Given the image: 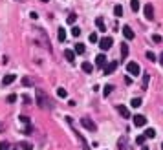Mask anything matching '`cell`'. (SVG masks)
<instances>
[{
  "label": "cell",
  "mask_w": 163,
  "mask_h": 150,
  "mask_svg": "<svg viewBox=\"0 0 163 150\" xmlns=\"http://www.w3.org/2000/svg\"><path fill=\"white\" fill-rule=\"evenodd\" d=\"M37 104L39 108H51V103L48 101V97H46V93L42 90H37Z\"/></svg>",
  "instance_id": "1"
},
{
  "label": "cell",
  "mask_w": 163,
  "mask_h": 150,
  "mask_svg": "<svg viewBox=\"0 0 163 150\" xmlns=\"http://www.w3.org/2000/svg\"><path fill=\"white\" fill-rule=\"evenodd\" d=\"M75 20H77V17H75V13H72V15L68 17V24H73V22H75Z\"/></svg>",
  "instance_id": "31"
},
{
  "label": "cell",
  "mask_w": 163,
  "mask_h": 150,
  "mask_svg": "<svg viewBox=\"0 0 163 150\" xmlns=\"http://www.w3.org/2000/svg\"><path fill=\"white\" fill-rule=\"evenodd\" d=\"M123 35H125L126 40H132L134 39V31H132L130 26H123Z\"/></svg>",
  "instance_id": "7"
},
{
  "label": "cell",
  "mask_w": 163,
  "mask_h": 150,
  "mask_svg": "<svg viewBox=\"0 0 163 150\" xmlns=\"http://www.w3.org/2000/svg\"><path fill=\"white\" fill-rule=\"evenodd\" d=\"M73 50H75V53H79V55H83V53L86 51V46H84L83 42H79V44H75V48H73Z\"/></svg>",
  "instance_id": "15"
},
{
  "label": "cell",
  "mask_w": 163,
  "mask_h": 150,
  "mask_svg": "<svg viewBox=\"0 0 163 150\" xmlns=\"http://www.w3.org/2000/svg\"><path fill=\"white\" fill-rule=\"evenodd\" d=\"M130 8H132V11H138L139 9V0H130Z\"/></svg>",
  "instance_id": "24"
},
{
  "label": "cell",
  "mask_w": 163,
  "mask_h": 150,
  "mask_svg": "<svg viewBox=\"0 0 163 150\" xmlns=\"http://www.w3.org/2000/svg\"><path fill=\"white\" fill-rule=\"evenodd\" d=\"M141 150H148V148H147V146H145V145H143V148H141Z\"/></svg>",
  "instance_id": "40"
},
{
  "label": "cell",
  "mask_w": 163,
  "mask_h": 150,
  "mask_svg": "<svg viewBox=\"0 0 163 150\" xmlns=\"http://www.w3.org/2000/svg\"><path fill=\"white\" fill-rule=\"evenodd\" d=\"M105 64H106V57H105V53H99V55L96 57V66L103 68Z\"/></svg>",
  "instance_id": "9"
},
{
  "label": "cell",
  "mask_w": 163,
  "mask_h": 150,
  "mask_svg": "<svg viewBox=\"0 0 163 150\" xmlns=\"http://www.w3.org/2000/svg\"><path fill=\"white\" fill-rule=\"evenodd\" d=\"M126 70H128V73H130V75H136V77H138V75L141 73L138 62H128V64H126Z\"/></svg>",
  "instance_id": "4"
},
{
  "label": "cell",
  "mask_w": 163,
  "mask_h": 150,
  "mask_svg": "<svg viewBox=\"0 0 163 150\" xmlns=\"http://www.w3.org/2000/svg\"><path fill=\"white\" fill-rule=\"evenodd\" d=\"M72 35H73V37H79V35H81V29H79V28H73V29H72Z\"/></svg>",
  "instance_id": "35"
},
{
  "label": "cell",
  "mask_w": 163,
  "mask_h": 150,
  "mask_svg": "<svg viewBox=\"0 0 163 150\" xmlns=\"http://www.w3.org/2000/svg\"><path fill=\"white\" fill-rule=\"evenodd\" d=\"M121 57H123V59L128 57V46L126 44H121Z\"/></svg>",
  "instance_id": "20"
},
{
  "label": "cell",
  "mask_w": 163,
  "mask_h": 150,
  "mask_svg": "<svg viewBox=\"0 0 163 150\" xmlns=\"http://www.w3.org/2000/svg\"><path fill=\"white\" fill-rule=\"evenodd\" d=\"M143 135H145L147 139H148V137H156V130H154V128H147Z\"/></svg>",
  "instance_id": "18"
},
{
  "label": "cell",
  "mask_w": 163,
  "mask_h": 150,
  "mask_svg": "<svg viewBox=\"0 0 163 150\" xmlns=\"http://www.w3.org/2000/svg\"><path fill=\"white\" fill-rule=\"evenodd\" d=\"M57 95L60 99H66V95H68V92L64 90V88H57Z\"/></svg>",
  "instance_id": "23"
},
{
  "label": "cell",
  "mask_w": 163,
  "mask_h": 150,
  "mask_svg": "<svg viewBox=\"0 0 163 150\" xmlns=\"http://www.w3.org/2000/svg\"><path fill=\"white\" fill-rule=\"evenodd\" d=\"M40 2H48V0H40Z\"/></svg>",
  "instance_id": "41"
},
{
  "label": "cell",
  "mask_w": 163,
  "mask_h": 150,
  "mask_svg": "<svg viewBox=\"0 0 163 150\" xmlns=\"http://www.w3.org/2000/svg\"><path fill=\"white\" fill-rule=\"evenodd\" d=\"M130 104H132V108H138V106H141V99H139V97H134Z\"/></svg>",
  "instance_id": "28"
},
{
  "label": "cell",
  "mask_w": 163,
  "mask_h": 150,
  "mask_svg": "<svg viewBox=\"0 0 163 150\" xmlns=\"http://www.w3.org/2000/svg\"><path fill=\"white\" fill-rule=\"evenodd\" d=\"M20 148H22V150H33V145L28 143V141H22V143H20Z\"/></svg>",
  "instance_id": "22"
},
{
  "label": "cell",
  "mask_w": 163,
  "mask_h": 150,
  "mask_svg": "<svg viewBox=\"0 0 163 150\" xmlns=\"http://www.w3.org/2000/svg\"><path fill=\"white\" fill-rule=\"evenodd\" d=\"M145 139H147L145 135H138V137H136V143H138V145H141V146H143V145H145Z\"/></svg>",
  "instance_id": "29"
},
{
  "label": "cell",
  "mask_w": 163,
  "mask_h": 150,
  "mask_svg": "<svg viewBox=\"0 0 163 150\" xmlns=\"http://www.w3.org/2000/svg\"><path fill=\"white\" fill-rule=\"evenodd\" d=\"M6 101H8V103H15V101H17V95L11 93V95H8V99H6Z\"/></svg>",
  "instance_id": "32"
},
{
  "label": "cell",
  "mask_w": 163,
  "mask_h": 150,
  "mask_svg": "<svg viewBox=\"0 0 163 150\" xmlns=\"http://www.w3.org/2000/svg\"><path fill=\"white\" fill-rule=\"evenodd\" d=\"M115 68H117V62H110L108 66H105V73H106V75L114 73V71H115Z\"/></svg>",
  "instance_id": "13"
},
{
  "label": "cell",
  "mask_w": 163,
  "mask_h": 150,
  "mask_svg": "<svg viewBox=\"0 0 163 150\" xmlns=\"http://www.w3.org/2000/svg\"><path fill=\"white\" fill-rule=\"evenodd\" d=\"M117 146H119L121 150H130V146H128V141H126V137H121V139L117 141Z\"/></svg>",
  "instance_id": "12"
},
{
  "label": "cell",
  "mask_w": 163,
  "mask_h": 150,
  "mask_svg": "<svg viewBox=\"0 0 163 150\" xmlns=\"http://www.w3.org/2000/svg\"><path fill=\"white\" fill-rule=\"evenodd\" d=\"M15 79H17L15 75H13V73H9V75H6V77H4L2 84H4V86H8V84H11V83H13V81H15Z\"/></svg>",
  "instance_id": "14"
},
{
  "label": "cell",
  "mask_w": 163,
  "mask_h": 150,
  "mask_svg": "<svg viewBox=\"0 0 163 150\" xmlns=\"http://www.w3.org/2000/svg\"><path fill=\"white\" fill-rule=\"evenodd\" d=\"M152 39H154V42H161V37L159 35H152Z\"/></svg>",
  "instance_id": "37"
},
{
  "label": "cell",
  "mask_w": 163,
  "mask_h": 150,
  "mask_svg": "<svg viewBox=\"0 0 163 150\" xmlns=\"http://www.w3.org/2000/svg\"><path fill=\"white\" fill-rule=\"evenodd\" d=\"M96 26H97L99 31H106V26H105V22H103V18H96Z\"/></svg>",
  "instance_id": "16"
},
{
  "label": "cell",
  "mask_w": 163,
  "mask_h": 150,
  "mask_svg": "<svg viewBox=\"0 0 163 150\" xmlns=\"http://www.w3.org/2000/svg\"><path fill=\"white\" fill-rule=\"evenodd\" d=\"M147 59H148V60H154V59H156V55H154L152 51H148V53H147Z\"/></svg>",
  "instance_id": "36"
},
{
  "label": "cell",
  "mask_w": 163,
  "mask_h": 150,
  "mask_svg": "<svg viewBox=\"0 0 163 150\" xmlns=\"http://www.w3.org/2000/svg\"><path fill=\"white\" fill-rule=\"evenodd\" d=\"M97 40H99V39H97V35H96V33H92V35H90V42H92V44H96Z\"/></svg>",
  "instance_id": "34"
},
{
  "label": "cell",
  "mask_w": 163,
  "mask_h": 150,
  "mask_svg": "<svg viewBox=\"0 0 163 150\" xmlns=\"http://www.w3.org/2000/svg\"><path fill=\"white\" fill-rule=\"evenodd\" d=\"M161 148H163V143H161Z\"/></svg>",
  "instance_id": "42"
},
{
  "label": "cell",
  "mask_w": 163,
  "mask_h": 150,
  "mask_svg": "<svg viewBox=\"0 0 163 150\" xmlns=\"http://www.w3.org/2000/svg\"><path fill=\"white\" fill-rule=\"evenodd\" d=\"M22 86H33V79L24 77V79H22Z\"/></svg>",
  "instance_id": "27"
},
{
  "label": "cell",
  "mask_w": 163,
  "mask_h": 150,
  "mask_svg": "<svg viewBox=\"0 0 163 150\" xmlns=\"http://www.w3.org/2000/svg\"><path fill=\"white\" fill-rule=\"evenodd\" d=\"M148 79H150V75L145 73V75H143V88H147V86H148Z\"/></svg>",
  "instance_id": "30"
},
{
  "label": "cell",
  "mask_w": 163,
  "mask_h": 150,
  "mask_svg": "<svg viewBox=\"0 0 163 150\" xmlns=\"http://www.w3.org/2000/svg\"><path fill=\"white\" fill-rule=\"evenodd\" d=\"M112 44H114V39H112V37H103V39L99 40L101 50H110V48H112Z\"/></svg>",
  "instance_id": "2"
},
{
  "label": "cell",
  "mask_w": 163,
  "mask_h": 150,
  "mask_svg": "<svg viewBox=\"0 0 163 150\" xmlns=\"http://www.w3.org/2000/svg\"><path fill=\"white\" fill-rule=\"evenodd\" d=\"M4 128H6V126L2 125V123H0V132H4Z\"/></svg>",
  "instance_id": "38"
},
{
  "label": "cell",
  "mask_w": 163,
  "mask_h": 150,
  "mask_svg": "<svg viewBox=\"0 0 163 150\" xmlns=\"http://www.w3.org/2000/svg\"><path fill=\"white\" fill-rule=\"evenodd\" d=\"M112 90H114V86H112V84H106V86L103 88V92H105L103 95H106V97H108V95H110V92H112Z\"/></svg>",
  "instance_id": "25"
},
{
  "label": "cell",
  "mask_w": 163,
  "mask_h": 150,
  "mask_svg": "<svg viewBox=\"0 0 163 150\" xmlns=\"http://www.w3.org/2000/svg\"><path fill=\"white\" fill-rule=\"evenodd\" d=\"M134 125L136 126H145L147 125V117L145 115H134Z\"/></svg>",
  "instance_id": "5"
},
{
  "label": "cell",
  "mask_w": 163,
  "mask_h": 150,
  "mask_svg": "<svg viewBox=\"0 0 163 150\" xmlns=\"http://www.w3.org/2000/svg\"><path fill=\"white\" fill-rule=\"evenodd\" d=\"M117 112H119L121 115H123L125 119L130 117V112H128V108H126V106H123V104H119V106H117Z\"/></svg>",
  "instance_id": "11"
},
{
  "label": "cell",
  "mask_w": 163,
  "mask_h": 150,
  "mask_svg": "<svg viewBox=\"0 0 163 150\" xmlns=\"http://www.w3.org/2000/svg\"><path fill=\"white\" fill-rule=\"evenodd\" d=\"M145 18L147 20H152L154 18V8H152V4H147L145 6Z\"/></svg>",
  "instance_id": "6"
},
{
  "label": "cell",
  "mask_w": 163,
  "mask_h": 150,
  "mask_svg": "<svg viewBox=\"0 0 163 150\" xmlns=\"http://www.w3.org/2000/svg\"><path fill=\"white\" fill-rule=\"evenodd\" d=\"M64 57L68 62H75V51L73 50H64Z\"/></svg>",
  "instance_id": "8"
},
{
  "label": "cell",
  "mask_w": 163,
  "mask_h": 150,
  "mask_svg": "<svg viewBox=\"0 0 163 150\" xmlns=\"http://www.w3.org/2000/svg\"><path fill=\"white\" fill-rule=\"evenodd\" d=\"M114 15L121 17V15H123V8H121V6H115V8H114Z\"/></svg>",
  "instance_id": "26"
},
{
  "label": "cell",
  "mask_w": 163,
  "mask_h": 150,
  "mask_svg": "<svg viewBox=\"0 0 163 150\" xmlns=\"http://www.w3.org/2000/svg\"><path fill=\"white\" fill-rule=\"evenodd\" d=\"M73 132H75V135H77V141L81 143V146H83L84 150H90V146H88V143L84 141V137H83V135H81V134H79L77 130H73Z\"/></svg>",
  "instance_id": "10"
},
{
  "label": "cell",
  "mask_w": 163,
  "mask_h": 150,
  "mask_svg": "<svg viewBox=\"0 0 163 150\" xmlns=\"http://www.w3.org/2000/svg\"><path fill=\"white\" fill-rule=\"evenodd\" d=\"M81 125H83L86 130H90V132H96V130H97V126L93 125V121L88 119V117H83V119H81Z\"/></svg>",
  "instance_id": "3"
},
{
  "label": "cell",
  "mask_w": 163,
  "mask_h": 150,
  "mask_svg": "<svg viewBox=\"0 0 163 150\" xmlns=\"http://www.w3.org/2000/svg\"><path fill=\"white\" fill-rule=\"evenodd\" d=\"M18 119H20V121H22V123H24V125H30V123H31V121H30V117H26V115H20V117H18Z\"/></svg>",
  "instance_id": "33"
},
{
  "label": "cell",
  "mask_w": 163,
  "mask_h": 150,
  "mask_svg": "<svg viewBox=\"0 0 163 150\" xmlns=\"http://www.w3.org/2000/svg\"><path fill=\"white\" fill-rule=\"evenodd\" d=\"M81 68H83L84 73H92V71H93V66H92L90 62H83V66H81Z\"/></svg>",
  "instance_id": "17"
},
{
  "label": "cell",
  "mask_w": 163,
  "mask_h": 150,
  "mask_svg": "<svg viewBox=\"0 0 163 150\" xmlns=\"http://www.w3.org/2000/svg\"><path fill=\"white\" fill-rule=\"evenodd\" d=\"M159 62L163 64V53H161V55H159Z\"/></svg>",
  "instance_id": "39"
},
{
  "label": "cell",
  "mask_w": 163,
  "mask_h": 150,
  "mask_svg": "<svg viewBox=\"0 0 163 150\" xmlns=\"http://www.w3.org/2000/svg\"><path fill=\"white\" fill-rule=\"evenodd\" d=\"M57 35H59V40H60V42H64V39H66V31H64V28H59Z\"/></svg>",
  "instance_id": "19"
},
{
  "label": "cell",
  "mask_w": 163,
  "mask_h": 150,
  "mask_svg": "<svg viewBox=\"0 0 163 150\" xmlns=\"http://www.w3.org/2000/svg\"><path fill=\"white\" fill-rule=\"evenodd\" d=\"M0 150H15V148H13L8 141H2V143H0Z\"/></svg>",
  "instance_id": "21"
}]
</instances>
